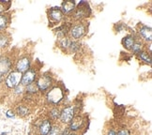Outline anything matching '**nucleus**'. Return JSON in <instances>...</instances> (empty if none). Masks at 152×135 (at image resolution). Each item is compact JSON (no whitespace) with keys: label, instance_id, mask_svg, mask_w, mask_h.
<instances>
[{"label":"nucleus","instance_id":"nucleus-1","mask_svg":"<svg viewBox=\"0 0 152 135\" xmlns=\"http://www.w3.org/2000/svg\"><path fill=\"white\" fill-rule=\"evenodd\" d=\"M65 98V91L61 85H53L46 92V101L53 107L58 106Z\"/></svg>","mask_w":152,"mask_h":135},{"label":"nucleus","instance_id":"nucleus-2","mask_svg":"<svg viewBox=\"0 0 152 135\" xmlns=\"http://www.w3.org/2000/svg\"><path fill=\"white\" fill-rule=\"evenodd\" d=\"M90 9L89 5L86 1H81L78 4V7L75 8V10L73 11V13L71 15L72 16V19L74 21L81 22L83 19H86L87 17H89L90 15Z\"/></svg>","mask_w":152,"mask_h":135},{"label":"nucleus","instance_id":"nucleus-3","mask_svg":"<svg viewBox=\"0 0 152 135\" xmlns=\"http://www.w3.org/2000/svg\"><path fill=\"white\" fill-rule=\"evenodd\" d=\"M76 115H78L76 107L73 105H68L60 110V115L58 121L61 125H69Z\"/></svg>","mask_w":152,"mask_h":135},{"label":"nucleus","instance_id":"nucleus-4","mask_svg":"<svg viewBox=\"0 0 152 135\" xmlns=\"http://www.w3.org/2000/svg\"><path fill=\"white\" fill-rule=\"evenodd\" d=\"M35 84H36L39 92L46 93L53 86V78L49 73L40 74L38 76Z\"/></svg>","mask_w":152,"mask_h":135},{"label":"nucleus","instance_id":"nucleus-5","mask_svg":"<svg viewBox=\"0 0 152 135\" xmlns=\"http://www.w3.org/2000/svg\"><path fill=\"white\" fill-rule=\"evenodd\" d=\"M86 33V26L82 22H78L72 25L69 31V37L73 39L74 40H78L81 38H83Z\"/></svg>","mask_w":152,"mask_h":135},{"label":"nucleus","instance_id":"nucleus-6","mask_svg":"<svg viewBox=\"0 0 152 135\" xmlns=\"http://www.w3.org/2000/svg\"><path fill=\"white\" fill-rule=\"evenodd\" d=\"M23 73L17 72V70H12L8 73L7 77L5 79V85L8 88L13 89L17 85H19L21 84Z\"/></svg>","mask_w":152,"mask_h":135},{"label":"nucleus","instance_id":"nucleus-7","mask_svg":"<svg viewBox=\"0 0 152 135\" xmlns=\"http://www.w3.org/2000/svg\"><path fill=\"white\" fill-rule=\"evenodd\" d=\"M38 76H39L38 69L30 67V69H29L28 70H26V72L23 73L22 80H21V85L26 87V86H27L29 85L33 84L34 82H36Z\"/></svg>","mask_w":152,"mask_h":135},{"label":"nucleus","instance_id":"nucleus-8","mask_svg":"<svg viewBox=\"0 0 152 135\" xmlns=\"http://www.w3.org/2000/svg\"><path fill=\"white\" fill-rule=\"evenodd\" d=\"M85 123H86L85 117L82 115L78 114L73 117L71 122H69L68 128L71 132H78L84 128Z\"/></svg>","mask_w":152,"mask_h":135},{"label":"nucleus","instance_id":"nucleus-9","mask_svg":"<svg viewBox=\"0 0 152 135\" xmlns=\"http://www.w3.org/2000/svg\"><path fill=\"white\" fill-rule=\"evenodd\" d=\"M65 15L63 14L59 7H53L48 10V18L49 21L53 23H60L64 20Z\"/></svg>","mask_w":152,"mask_h":135},{"label":"nucleus","instance_id":"nucleus-10","mask_svg":"<svg viewBox=\"0 0 152 135\" xmlns=\"http://www.w3.org/2000/svg\"><path fill=\"white\" fill-rule=\"evenodd\" d=\"M30 65H31V59L30 57L25 55V56H22L20 57L18 60H17L16 63V66H15V70L21 73H24L26 72V70H28L30 69Z\"/></svg>","mask_w":152,"mask_h":135},{"label":"nucleus","instance_id":"nucleus-11","mask_svg":"<svg viewBox=\"0 0 152 135\" xmlns=\"http://www.w3.org/2000/svg\"><path fill=\"white\" fill-rule=\"evenodd\" d=\"M52 125H53V122L48 118V117L42 120L39 124L36 127L38 134L39 135H48L51 128H52Z\"/></svg>","mask_w":152,"mask_h":135},{"label":"nucleus","instance_id":"nucleus-12","mask_svg":"<svg viewBox=\"0 0 152 135\" xmlns=\"http://www.w3.org/2000/svg\"><path fill=\"white\" fill-rule=\"evenodd\" d=\"M76 8V3L74 1H71V0H67V1H63L61 4L60 9L63 12L64 15L71 16Z\"/></svg>","mask_w":152,"mask_h":135},{"label":"nucleus","instance_id":"nucleus-13","mask_svg":"<svg viewBox=\"0 0 152 135\" xmlns=\"http://www.w3.org/2000/svg\"><path fill=\"white\" fill-rule=\"evenodd\" d=\"M138 33L140 35V37L142 38L143 40H145V42H151L152 39V30L151 27L148 26H141L138 30Z\"/></svg>","mask_w":152,"mask_h":135},{"label":"nucleus","instance_id":"nucleus-14","mask_svg":"<svg viewBox=\"0 0 152 135\" xmlns=\"http://www.w3.org/2000/svg\"><path fill=\"white\" fill-rule=\"evenodd\" d=\"M11 65H12V62L10 61V58L6 56L0 57V74L5 75L8 73L11 69Z\"/></svg>","mask_w":152,"mask_h":135},{"label":"nucleus","instance_id":"nucleus-15","mask_svg":"<svg viewBox=\"0 0 152 135\" xmlns=\"http://www.w3.org/2000/svg\"><path fill=\"white\" fill-rule=\"evenodd\" d=\"M14 113L20 117H26L30 115L31 110L27 104H19L15 107Z\"/></svg>","mask_w":152,"mask_h":135},{"label":"nucleus","instance_id":"nucleus-16","mask_svg":"<svg viewBox=\"0 0 152 135\" xmlns=\"http://www.w3.org/2000/svg\"><path fill=\"white\" fill-rule=\"evenodd\" d=\"M135 40H136V39H135V37L133 36V35L129 34V35H127V36H125L123 39H122L121 42H122V45H123V47L125 49L131 51L133 43L135 42Z\"/></svg>","mask_w":152,"mask_h":135},{"label":"nucleus","instance_id":"nucleus-17","mask_svg":"<svg viewBox=\"0 0 152 135\" xmlns=\"http://www.w3.org/2000/svg\"><path fill=\"white\" fill-rule=\"evenodd\" d=\"M60 108L59 107H53L48 113V118L53 122H57V120L59 119V115H60Z\"/></svg>","mask_w":152,"mask_h":135},{"label":"nucleus","instance_id":"nucleus-18","mask_svg":"<svg viewBox=\"0 0 152 135\" xmlns=\"http://www.w3.org/2000/svg\"><path fill=\"white\" fill-rule=\"evenodd\" d=\"M143 47H144V43H143L142 40L139 39H136L135 42L133 43L131 51L133 53L134 55H138L143 51Z\"/></svg>","mask_w":152,"mask_h":135},{"label":"nucleus","instance_id":"nucleus-19","mask_svg":"<svg viewBox=\"0 0 152 135\" xmlns=\"http://www.w3.org/2000/svg\"><path fill=\"white\" fill-rule=\"evenodd\" d=\"M39 89L36 85V84L33 83L31 85H29L25 87V93L27 94V95H30V96H35L36 97L38 94H39Z\"/></svg>","mask_w":152,"mask_h":135},{"label":"nucleus","instance_id":"nucleus-20","mask_svg":"<svg viewBox=\"0 0 152 135\" xmlns=\"http://www.w3.org/2000/svg\"><path fill=\"white\" fill-rule=\"evenodd\" d=\"M62 126L63 125H61L60 123H57V122L53 123L52 128H51L48 135H60V132H61V130H62Z\"/></svg>","mask_w":152,"mask_h":135},{"label":"nucleus","instance_id":"nucleus-21","mask_svg":"<svg viewBox=\"0 0 152 135\" xmlns=\"http://www.w3.org/2000/svg\"><path fill=\"white\" fill-rule=\"evenodd\" d=\"M138 55V58L141 61H143V62H145V63H147V64H148V65H150L151 64V55H150V54L149 53H148V52H145V51H142L140 54H138L137 55Z\"/></svg>","mask_w":152,"mask_h":135},{"label":"nucleus","instance_id":"nucleus-22","mask_svg":"<svg viewBox=\"0 0 152 135\" xmlns=\"http://www.w3.org/2000/svg\"><path fill=\"white\" fill-rule=\"evenodd\" d=\"M71 42H72V39H69V38L68 37L62 38L59 39V47L64 51H68L69 48V45H71Z\"/></svg>","mask_w":152,"mask_h":135},{"label":"nucleus","instance_id":"nucleus-23","mask_svg":"<svg viewBox=\"0 0 152 135\" xmlns=\"http://www.w3.org/2000/svg\"><path fill=\"white\" fill-rule=\"evenodd\" d=\"M8 25H9V17H8V15L1 14V15H0V31L4 30V29L7 27Z\"/></svg>","mask_w":152,"mask_h":135},{"label":"nucleus","instance_id":"nucleus-24","mask_svg":"<svg viewBox=\"0 0 152 135\" xmlns=\"http://www.w3.org/2000/svg\"><path fill=\"white\" fill-rule=\"evenodd\" d=\"M10 39L5 34H0V48H5L9 44Z\"/></svg>","mask_w":152,"mask_h":135},{"label":"nucleus","instance_id":"nucleus-25","mask_svg":"<svg viewBox=\"0 0 152 135\" xmlns=\"http://www.w3.org/2000/svg\"><path fill=\"white\" fill-rule=\"evenodd\" d=\"M13 93L15 95H22L23 93H25V86L20 84L19 85H17L15 88H13Z\"/></svg>","mask_w":152,"mask_h":135},{"label":"nucleus","instance_id":"nucleus-26","mask_svg":"<svg viewBox=\"0 0 152 135\" xmlns=\"http://www.w3.org/2000/svg\"><path fill=\"white\" fill-rule=\"evenodd\" d=\"M116 135H131V132L126 128H123V130H120L116 132Z\"/></svg>","mask_w":152,"mask_h":135},{"label":"nucleus","instance_id":"nucleus-27","mask_svg":"<svg viewBox=\"0 0 152 135\" xmlns=\"http://www.w3.org/2000/svg\"><path fill=\"white\" fill-rule=\"evenodd\" d=\"M15 113H14V111L12 110H9L7 111V113H6V116L8 117V118H14L15 117Z\"/></svg>","mask_w":152,"mask_h":135},{"label":"nucleus","instance_id":"nucleus-28","mask_svg":"<svg viewBox=\"0 0 152 135\" xmlns=\"http://www.w3.org/2000/svg\"><path fill=\"white\" fill-rule=\"evenodd\" d=\"M69 132H71V131H69V128H62L61 132H60V135H69Z\"/></svg>","mask_w":152,"mask_h":135},{"label":"nucleus","instance_id":"nucleus-29","mask_svg":"<svg viewBox=\"0 0 152 135\" xmlns=\"http://www.w3.org/2000/svg\"><path fill=\"white\" fill-rule=\"evenodd\" d=\"M4 3H6V2L0 1V15H1V13H2L3 11L5 10V6H4Z\"/></svg>","mask_w":152,"mask_h":135},{"label":"nucleus","instance_id":"nucleus-30","mask_svg":"<svg viewBox=\"0 0 152 135\" xmlns=\"http://www.w3.org/2000/svg\"><path fill=\"white\" fill-rule=\"evenodd\" d=\"M106 135H116V131L115 130H113V128H111V130H109L107 131Z\"/></svg>","mask_w":152,"mask_h":135},{"label":"nucleus","instance_id":"nucleus-31","mask_svg":"<svg viewBox=\"0 0 152 135\" xmlns=\"http://www.w3.org/2000/svg\"><path fill=\"white\" fill-rule=\"evenodd\" d=\"M3 78H4V75L0 74V85L2 84V82H3Z\"/></svg>","mask_w":152,"mask_h":135},{"label":"nucleus","instance_id":"nucleus-32","mask_svg":"<svg viewBox=\"0 0 152 135\" xmlns=\"http://www.w3.org/2000/svg\"><path fill=\"white\" fill-rule=\"evenodd\" d=\"M69 135H79V134L77 132H69Z\"/></svg>","mask_w":152,"mask_h":135}]
</instances>
